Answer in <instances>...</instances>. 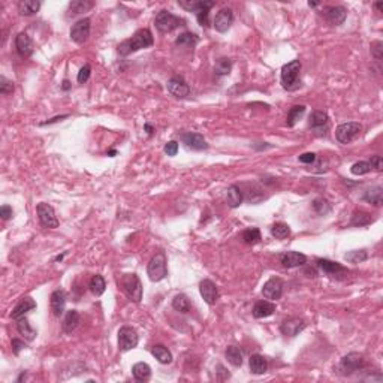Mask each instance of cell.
<instances>
[{
	"mask_svg": "<svg viewBox=\"0 0 383 383\" xmlns=\"http://www.w3.org/2000/svg\"><path fill=\"white\" fill-rule=\"evenodd\" d=\"M154 43V39H153V35L148 29H139L133 33L132 38L123 41L117 51L120 56H129V54L132 52H136L139 49H145V48H150L151 45Z\"/></svg>",
	"mask_w": 383,
	"mask_h": 383,
	"instance_id": "cell-1",
	"label": "cell"
},
{
	"mask_svg": "<svg viewBox=\"0 0 383 383\" xmlns=\"http://www.w3.org/2000/svg\"><path fill=\"white\" fill-rule=\"evenodd\" d=\"M299 72H301V62L299 60H292L282 68V87L288 91H295L301 87V80H299Z\"/></svg>",
	"mask_w": 383,
	"mask_h": 383,
	"instance_id": "cell-2",
	"label": "cell"
},
{
	"mask_svg": "<svg viewBox=\"0 0 383 383\" xmlns=\"http://www.w3.org/2000/svg\"><path fill=\"white\" fill-rule=\"evenodd\" d=\"M147 274L151 282H162L168 276L167 256L163 252H157L147 265Z\"/></svg>",
	"mask_w": 383,
	"mask_h": 383,
	"instance_id": "cell-3",
	"label": "cell"
},
{
	"mask_svg": "<svg viewBox=\"0 0 383 383\" xmlns=\"http://www.w3.org/2000/svg\"><path fill=\"white\" fill-rule=\"evenodd\" d=\"M154 26L160 33H171L172 30L178 29L180 26H184V20L171 14L170 11H160L154 18Z\"/></svg>",
	"mask_w": 383,
	"mask_h": 383,
	"instance_id": "cell-4",
	"label": "cell"
},
{
	"mask_svg": "<svg viewBox=\"0 0 383 383\" xmlns=\"http://www.w3.org/2000/svg\"><path fill=\"white\" fill-rule=\"evenodd\" d=\"M365 365V359H364V355L362 353H358V352H350L347 355H344L341 359H340V364H339V373L343 374V376H350L359 370H362Z\"/></svg>",
	"mask_w": 383,
	"mask_h": 383,
	"instance_id": "cell-5",
	"label": "cell"
},
{
	"mask_svg": "<svg viewBox=\"0 0 383 383\" xmlns=\"http://www.w3.org/2000/svg\"><path fill=\"white\" fill-rule=\"evenodd\" d=\"M120 285L126 297L133 302H141L142 299V285L136 274H125L120 280Z\"/></svg>",
	"mask_w": 383,
	"mask_h": 383,
	"instance_id": "cell-6",
	"label": "cell"
},
{
	"mask_svg": "<svg viewBox=\"0 0 383 383\" xmlns=\"http://www.w3.org/2000/svg\"><path fill=\"white\" fill-rule=\"evenodd\" d=\"M362 132V126L361 123H356V122H349V123H343L340 125L337 129H336V139L343 144V145H347L350 144L352 141H355Z\"/></svg>",
	"mask_w": 383,
	"mask_h": 383,
	"instance_id": "cell-7",
	"label": "cell"
},
{
	"mask_svg": "<svg viewBox=\"0 0 383 383\" xmlns=\"http://www.w3.org/2000/svg\"><path fill=\"white\" fill-rule=\"evenodd\" d=\"M36 213H38V217H39V222L43 228L56 229L59 226V218L56 215V211H54V208L49 204H46V202L38 204Z\"/></svg>",
	"mask_w": 383,
	"mask_h": 383,
	"instance_id": "cell-8",
	"label": "cell"
},
{
	"mask_svg": "<svg viewBox=\"0 0 383 383\" xmlns=\"http://www.w3.org/2000/svg\"><path fill=\"white\" fill-rule=\"evenodd\" d=\"M139 343V336L136 333L135 328L132 326H122L120 331H119V347L123 352L132 350L138 346Z\"/></svg>",
	"mask_w": 383,
	"mask_h": 383,
	"instance_id": "cell-9",
	"label": "cell"
},
{
	"mask_svg": "<svg viewBox=\"0 0 383 383\" xmlns=\"http://www.w3.org/2000/svg\"><path fill=\"white\" fill-rule=\"evenodd\" d=\"M283 288H285V283L282 279L279 277H271L262 288V295L265 299L268 301H277L282 298L283 295Z\"/></svg>",
	"mask_w": 383,
	"mask_h": 383,
	"instance_id": "cell-10",
	"label": "cell"
},
{
	"mask_svg": "<svg viewBox=\"0 0 383 383\" xmlns=\"http://www.w3.org/2000/svg\"><path fill=\"white\" fill-rule=\"evenodd\" d=\"M317 268L325 272V274L331 276V277H340V276H347L349 274V269L346 266H343L339 262H333L330 259H317L316 260Z\"/></svg>",
	"mask_w": 383,
	"mask_h": 383,
	"instance_id": "cell-11",
	"label": "cell"
},
{
	"mask_svg": "<svg viewBox=\"0 0 383 383\" xmlns=\"http://www.w3.org/2000/svg\"><path fill=\"white\" fill-rule=\"evenodd\" d=\"M305 320L301 317H289L286 320L282 322L280 325V333L286 337H297L299 333H302L305 330Z\"/></svg>",
	"mask_w": 383,
	"mask_h": 383,
	"instance_id": "cell-12",
	"label": "cell"
},
{
	"mask_svg": "<svg viewBox=\"0 0 383 383\" xmlns=\"http://www.w3.org/2000/svg\"><path fill=\"white\" fill-rule=\"evenodd\" d=\"M90 36V20L88 18H81L78 20L75 24H72L71 27V39L78 43L83 45Z\"/></svg>",
	"mask_w": 383,
	"mask_h": 383,
	"instance_id": "cell-13",
	"label": "cell"
},
{
	"mask_svg": "<svg viewBox=\"0 0 383 383\" xmlns=\"http://www.w3.org/2000/svg\"><path fill=\"white\" fill-rule=\"evenodd\" d=\"M232 24H234V12L229 8H223L218 11L213 21V26L218 33H226Z\"/></svg>",
	"mask_w": 383,
	"mask_h": 383,
	"instance_id": "cell-14",
	"label": "cell"
},
{
	"mask_svg": "<svg viewBox=\"0 0 383 383\" xmlns=\"http://www.w3.org/2000/svg\"><path fill=\"white\" fill-rule=\"evenodd\" d=\"M323 18L333 26H341L347 17V9L343 6H326L322 12Z\"/></svg>",
	"mask_w": 383,
	"mask_h": 383,
	"instance_id": "cell-15",
	"label": "cell"
},
{
	"mask_svg": "<svg viewBox=\"0 0 383 383\" xmlns=\"http://www.w3.org/2000/svg\"><path fill=\"white\" fill-rule=\"evenodd\" d=\"M167 87H168V91L177 99H184L190 94V87L181 77H172L168 81Z\"/></svg>",
	"mask_w": 383,
	"mask_h": 383,
	"instance_id": "cell-16",
	"label": "cell"
},
{
	"mask_svg": "<svg viewBox=\"0 0 383 383\" xmlns=\"http://www.w3.org/2000/svg\"><path fill=\"white\" fill-rule=\"evenodd\" d=\"M15 49L18 52V56L23 57V59H27L32 56L33 52V42L30 39V36L24 32L18 33L17 38H15Z\"/></svg>",
	"mask_w": 383,
	"mask_h": 383,
	"instance_id": "cell-17",
	"label": "cell"
},
{
	"mask_svg": "<svg viewBox=\"0 0 383 383\" xmlns=\"http://www.w3.org/2000/svg\"><path fill=\"white\" fill-rule=\"evenodd\" d=\"M199 292H201V297L204 298V301H205L208 305H214L215 301L218 299V289H217V286H215L211 280H208V279H205V280H202V282L199 283Z\"/></svg>",
	"mask_w": 383,
	"mask_h": 383,
	"instance_id": "cell-18",
	"label": "cell"
},
{
	"mask_svg": "<svg viewBox=\"0 0 383 383\" xmlns=\"http://www.w3.org/2000/svg\"><path fill=\"white\" fill-rule=\"evenodd\" d=\"M181 141L186 144L187 148H192V150H196V151L208 148V144H207L205 138L201 133H196V132H184L181 135Z\"/></svg>",
	"mask_w": 383,
	"mask_h": 383,
	"instance_id": "cell-19",
	"label": "cell"
},
{
	"mask_svg": "<svg viewBox=\"0 0 383 383\" xmlns=\"http://www.w3.org/2000/svg\"><path fill=\"white\" fill-rule=\"evenodd\" d=\"M65 305H66V294L60 289L54 291L49 298V307L52 314L56 317H60L65 311Z\"/></svg>",
	"mask_w": 383,
	"mask_h": 383,
	"instance_id": "cell-20",
	"label": "cell"
},
{
	"mask_svg": "<svg viewBox=\"0 0 383 383\" xmlns=\"http://www.w3.org/2000/svg\"><path fill=\"white\" fill-rule=\"evenodd\" d=\"M280 263L285 268H297L307 263V256L299 252H286L280 255Z\"/></svg>",
	"mask_w": 383,
	"mask_h": 383,
	"instance_id": "cell-21",
	"label": "cell"
},
{
	"mask_svg": "<svg viewBox=\"0 0 383 383\" xmlns=\"http://www.w3.org/2000/svg\"><path fill=\"white\" fill-rule=\"evenodd\" d=\"M33 308H36V302L33 301V298H30V297H23V298L18 301V304L14 307V310H12V313H11V317H12L14 320H18V319L24 317L26 313L30 311V310H33Z\"/></svg>",
	"mask_w": 383,
	"mask_h": 383,
	"instance_id": "cell-22",
	"label": "cell"
},
{
	"mask_svg": "<svg viewBox=\"0 0 383 383\" xmlns=\"http://www.w3.org/2000/svg\"><path fill=\"white\" fill-rule=\"evenodd\" d=\"M276 311V304L268 299H262L257 301L253 307V316L256 319H263V317H269L272 313Z\"/></svg>",
	"mask_w": 383,
	"mask_h": 383,
	"instance_id": "cell-23",
	"label": "cell"
},
{
	"mask_svg": "<svg viewBox=\"0 0 383 383\" xmlns=\"http://www.w3.org/2000/svg\"><path fill=\"white\" fill-rule=\"evenodd\" d=\"M93 6H94V3H93V2H88V0H74V2H71L69 6H68V14H66V17L71 18V17L81 15V14L90 11Z\"/></svg>",
	"mask_w": 383,
	"mask_h": 383,
	"instance_id": "cell-24",
	"label": "cell"
},
{
	"mask_svg": "<svg viewBox=\"0 0 383 383\" xmlns=\"http://www.w3.org/2000/svg\"><path fill=\"white\" fill-rule=\"evenodd\" d=\"M362 201L374 205V207H380L383 204V189L380 186H374L365 190V193L362 195Z\"/></svg>",
	"mask_w": 383,
	"mask_h": 383,
	"instance_id": "cell-25",
	"label": "cell"
},
{
	"mask_svg": "<svg viewBox=\"0 0 383 383\" xmlns=\"http://www.w3.org/2000/svg\"><path fill=\"white\" fill-rule=\"evenodd\" d=\"M78 325H80V313H78L77 310H69V311H66L65 319H63V323H62L63 331H65L66 334H71V333H74V331L77 330Z\"/></svg>",
	"mask_w": 383,
	"mask_h": 383,
	"instance_id": "cell-26",
	"label": "cell"
},
{
	"mask_svg": "<svg viewBox=\"0 0 383 383\" xmlns=\"http://www.w3.org/2000/svg\"><path fill=\"white\" fill-rule=\"evenodd\" d=\"M178 5H180V8H183V9H186V11H189V12H198L199 9H202V8H213L215 3L214 2H202V0H178Z\"/></svg>",
	"mask_w": 383,
	"mask_h": 383,
	"instance_id": "cell-27",
	"label": "cell"
},
{
	"mask_svg": "<svg viewBox=\"0 0 383 383\" xmlns=\"http://www.w3.org/2000/svg\"><path fill=\"white\" fill-rule=\"evenodd\" d=\"M249 367L253 374H263L268 370V361L262 355H252L249 359Z\"/></svg>",
	"mask_w": 383,
	"mask_h": 383,
	"instance_id": "cell-28",
	"label": "cell"
},
{
	"mask_svg": "<svg viewBox=\"0 0 383 383\" xmlns=\"http://www.w3.org/2000/svg\"><path fill=\"white\" fill-rule=\"evenodd\" d=\"M17 331L20 333V336H23L27 341H33L36 339V331L30 326L27 317H21L17 320Z\"/></svg>",
	"mask_w": 383,
	"mask_h": 383,
	"instance_id": "cell-29",
	"label": "cell"
},
{
	"mask_svg": "<svg viewBox=\"0 0 383 383\" xmlns=\"http://www.w3.org/2000/svg\"><path fill=\"white\" fill-rule=\"evenodd\" d=\"M151 353L153 356L160 362V364H171L172 362V353L170 352L168 347H165L163 344H156L151 347Z\"/></svg>",
	"mask_w": 383,
	"mask_h": 383,
	"instance_id": "cell-30",
	"label": "cell"
},
{
	"mask_svg": "<svg viewBox=\"0 0 383 383\" xmlns=\"http://www.w3.org/2000/svg\"><path fill=\"white\" fill-rule=\"evenodd\" d=\"M328 120L330 119H328V114L325 111H313L308 119V126L311 129H322L326 128Z\"/></svg>",
	"mask_w": 383,
	"mask_h": 383,
	"instance_id": "cell-31",
	"label": "cell"
},
{
	"mask_svg": "<svg viewBox=\"0 0 383 383\" xmlns=\"http://www.w3.org/2000/svg\"><path fill=\"white\" fill-rule=\"evenodd\" d=\"M132 374L138 382H147L151 377V368L145 362H138L132 367Z\"/></svg>",
	"mask_w": 383,
	"mask_h": 383,
	"instance_id": "cell-32",
	"label": "cell"
},
{
	"mask_svg": "<svg viewBox=\"0 0 383 383\" xmlns=\"http://www.w3.org/2000/svg\"><path fill=\"white\" fill-rule=\"evenodd\" d=\"M39 8H41V2H38V0H23V2L18 3V11L24 17H30L36 14Z\"/></svg>",
	"mask_w": 383,
	"mask_h": 383,
	"instance_id": "cell-33",
	"label": "cell"
},
{
	"mask_svg": "<svg viewBox=\"0 0 383 383\" xmlns=\"http://www.w3.org/2000/svg\"><path fill=\"white\" fill-rule=\"evenodd\" d=\"M226 201L231 208H237L243 202V192L238 186H231L226 192Z\"/></svg>",
	"mask_w": 383,
	"mask_h": 383,
	"instance_id": "cell-34",
	"label": "cell"
},
{
	"mask_svg": "<svg viewBox=\"0 0 383 383\" xmlns=\"http://www.w3.org/2000/svg\"><path fill=\"white\" fill-rule=\"evenodd\" d=\"M225 356L228 359V362L234 367H241L243 365V352L240 347L237 346H229L225 350Z\"/></svg>",
	"mask_w": 383,
	"mask_h": 383,
	"instance_id": "cell-35",
	"label": "cell"
},
{
	"mask_svg": "<svg viewBox=\"0 0 383 383\" xmlns=\"http://www.w3.org/2000/svg\"><path fill=\"white\" fill-rule=\"evenodd\" d=\"M88 288H90V292L94 295V297H100L105 294L106 291V283H105V279L99 274L93 276L90 283H88Z\"/></svg>",
	"mask_w": 383,
	"mask_h": 383,
	"instance_id": "cell-36",
	"label": "cell"
},
{
	"mask_svg": "<svg viewBox=\"0 0 383 383\" xmlns=\"http://www.w3.org/2000/svg\"><path fill=\"white\" fill-rule=\"evenodd\" d=\"M373 222V217L371 214L368 213H364V211H355L352 218H350V225L352 226H356V228H362V226H367Z\"/></svg>",
	"mask_w": 383,
	"mask_h": 383,
	"instance_id": "cell-37",
	"label": "cell"
},
{
	"mask_svg": "<svg viewBox=\"0 0 383 383\" xmlns=\"http://www.w3.org/2000/svg\"><path fill=\"white\" fill-rule=\"evenodd\" d=\"M304 113H305V106H304V105H295V106H292V108L289 109V113H288L286 125H288L289 128H294V126L297 125V122L304 116Z\"/></svg>",
	"mask_w": 383,
	"mask_h": 383,
	"instance_id": "cell-38",
	"label": "cell"
},
{
	"mask_svg": "<svg viewBox=\"0 0 383 383\" xmlns=\"http://www.w3.org/2000/svg\"><path fill=\"white\" fill-rule=\"evenodd\" d=\"M231 69H232V62L226 57H222L218 59L217 63L214 65V72L217 77H226L231 74Z\"/></svg>",
	"mask_w": 383,
	"mask_h": 383,
	"instance_id": "cell-39",
	"label": "cell"
},
{
	"mask_svg": "<svg viewBox=\"0 0 383 383\" xmlns=\"http://www.w3.org/2000/svg\"><path fill=\"white\" fill-rule=\"evenodd\" d=\"M172 307H174V310H177L180 313H189L190 311L189 298L184 294H177L172 299Z\"/></svg>",
	"mask_w": 383,
	"mask_h": 383,
	"instance_id": "cell-40",
	"label": "cell"
},
{
	"mask_svg": "<svg viewBox=\"0 0 383 383\" xmlns=\"http://www.w3.org/2000/svg\"><path fill=\"white\" fill-rule=\"evenodd\" d=\"M271 235L276 237L277 240H285L291 235V228H289V225L282 223V222L274 223L271 226Z\"/></svg>",
	"mask_w": 383,
	"mask_h": 383,
	"instance_id": "cell-41",
	"label": "cell"
},
{
	"mask_svg": "<svg viewBox=\"0 0 383 383\" xmlns=\"http://www.w3.org/2000/svg\"><path fill=\"white\" fill-rule=\"evenodd\" d=\"M196 43H198V36L193 35V33H189V32L181 33L175 39V45H178V46H193Z\"/></svg>",
	"mask_w": 383,
	"mask_h": 383,
	"instance_id": "cell-42",
	"label": "cell"
},
{
	"mask_svg": "<svg viewBox=\"0 0 383 383\" xmlns=\"http://www.w3.org/2000/svg\"><path fill=\"white\" fill-rule=\"evenodd\" d=\"M243 241H244L246 244H250V246L259 243V241H260V231H259L257 228L246 229V231L243 232Z\"/></svg>",
	"mask_w": 383,
	"mask_h": 383,
	"instance_id": "cell-43",
	"label": "cell"
},
{
	"mask_svg": "<svg viewBox=\"0 0 383 383\" xmlns=\"http://www.w3.org/2000/svg\"><path fill=\"white\" fill-rule=\"evenodd\" d=\"M313 208H314V211L319 215H326L328 213L331 211V204L328 202L326 199H323V198H316L313 201Z\"/></svg>",
	"mask_w": 383,
	"mask_h": 383,
	"instance_id": "cell-44",
	"label": "cell"
},
{
	"mask_svg": "<svg viewBox=\"0 0 383 383\" xmlns=\"http://www.w3.org/2000/svg\"><path fill=\"white\" fill-rule=\"evenodd\" d=\"M367 257H368V255L365 250H352L344 255V259L350 263H361V262L367 260Z\"/></svg>",
	"mask_w": 383,
	"mask_h": 383,
	"instance_id": "cell-45",
	"label": "cell"
},
{
	"mask_svg": "<svg viewBox=\"0 0 383 383\" xmlns=\"http://www.w3.org/2000/svg\"><path fill=\"white\" fill-rule=\"evenodd\" d=\"M370 171H371L370 162H364V160L353 163L352 168H350V172H352L353 175H365V174H368Z\"/></svg>",
	"mask_w": 383,
	"mask_h": 383,
	"instance_id": "cell-46",
	"label": "cell"
},
{
	"mask_svg": "<svg viewBox=\"0 0 383 383\" xmlns=\"http://www.w3.org/2000/svg\"><path fill=\"white\" fill-rule=\"evenodd\" d=\"M196 20L202 27L210 26V8H202L196 12Z\"/></svg>",
	"mask_w": 383,
	"mask_h": 383,
	"instance_id": "cell-47",
	"label": "cell"
},
{
	"mask_svg": "<svg viewBox=\"0 0 383 383\" xmlns=\"http://www.w3.org/2000/svg\"><path fill=\"white\" fill-rule=\"evenodd\" d=\"M14 88H15V85H14L12 81H9L5 77H0V93H2V94H9V93L14 91Z\"/></svg>",
	"mask_w": 383,
	"mask_h": 383,
	"instance_id": "cell-48",
	"label": "cell"
},
{
	"mask_svg": "<svg viewBox=\"0 0 383 383\" xmlns=\"http://www.w3.org/2000/svg\"><path fill=\"white\" fill-rule=\"evenodd\" d=\"M371 54L376 60H382L383 57V43L380 41H374L371 43Z\"/></svg>",
	"mask_w": 383,
	"mask_h": 383,
	"instance_id": "cell-49",
	"label": "cell"
},
{
	"mask_svg": "<svg viewBox=\"0 0 383 383\" xmlns=\"http://www.w3.org/2000/svg\"><path fill=\"white\" fill-rule=\"evenodd\" d=\"M90 74H91V66H90V65H84V66L80 69V72H78V77H77L78 83H80V84L87 83L88 78H90Z\"/></svg>",
	"mask_w": 383,
	"mask_h": 383,
	"instance_id": "cell-50",
	"label": "cell"
},
{
	"mask_svg": "<svg viewBox=\"0 0 383 383\" xmlns=\"http://www.w3.org/2000/svg\"><path fill=\"white\" fill-rule=\"evenodd\" d=\"M163 151H165L168 156H171V157H174V156H177V153H178V142L177 141H170V142H167L165 144V148H163Z\"/></svg>",
	"mask_w": 383,
	"mask_h": 383,
	"instance_id": "cell-51",
	"label": "cell"
},
{
	"mask_svg": "<svg viewBox=\"0 0 383 383\" xmlns=\"http://www.w3.org/2000/svg\"><path fill=\"white\" fill-rule=\"evenodd\" d=\"M298 159H299L301 163H305V165H313V163L317 160V156L314 153H304Z\"/></svg>",
	"mask_w": 383,
	"mask_h": 383,
	"instance_id": "cell-52",
	"label": "cell"
},
{
	"mask_svg": "<svg viewBox=\"0 0 383 383\" xmlns=\"http://www.w3.org/2000/svg\"><path fill=\"white\" fill-rule=\"evenodd\" d=\"M370 165H371V170H376V171H382L383 170V159L382 156H373L371 160H370Z\"/></svg>",
	"mask_w": 383,
	"mask_h": 383,
	"instance_id": "cell-53",
	"label": "cell"
},
{
	"mask_svg": "<svg viewBox=\"0 0 383 383\" xmlns=\"http://www.w3.org/2000/svg\"><path fill=\"white\" fill-rule=\"evenodd\" d=\"M0 215H2L3 220H9V218L14 215V211L9 205H2V208H0Z\"/></svg>",
	"mask_w": 383,
	"mask_h": 383,
	"instance_id": "cell-54",
	"label": "cell"
},
{
	"mask_svg": "<svg viewBox=\"0 0 383 383\" xmlns=\"http://www.w3.org/2000/svg\"><path fill=\"white\" fill-rule=\"evenodd\" d=\"M26 347V343L23 341V340H18V339H14L12 340V352L15 353V355H18L20 352H21V349H24Z\"/></svg>",
	"mask_w": 383,
	"mask_h": 383,
	"instance_id": "cell-55",
	"label": "cell"
},
{
	"mask_svg": "<svg viewBox=\"0 0 383 383\" xmlns=\"http://www.w3.org/2000/svg\"><path fill=\"white\" fill-rule=\"evenodd\" d=\"M69 116H60V117H54V119H51V120H48V122H43V123H41V126H46V125H52V123H57L59 120L62 122L63 119H68Z\"/></svg>",
	"mask_w": 383,
	"mask_h": 383,
	"instance_id": "cell-56",
	"label": "cell"
},
{
	"mask_svg": "<svg viewBox=\"0 0 383 383\" xmlns=\"http://www.w3.org/2000/svg\"><path fill=\"white\" fill-rule=\"evenodd\" d=\"M62 88H63V90H69V88H71V83H69L68 80H65V81H63V85H62Z\"/></svg>",
	"mask_w": 383,
	"mask_h": 383,
	"instance_id": "cell-57",
	"label": "cell"
},
{
	"mask_svg": "<svg viewBox=\"0 0 383 383\" xmlns=\"http://www.w3.org/2000/svg\"><path fill=\"white\" fill-rule=\"evenodd\" d=\"M144 128H145V130H147V133H148V135H151V133H153V128H151L150 125H145Z\"/></svg>",
	"mask_w": 383,
	"mask_h": 383,
	"instance_id": "cell-58",
	"label": "cell"
},
{
	"mask_svg": "<svg viewBox=\"0 0 383 383\" xmlns=\"http://www.w3.org/2000/svg\"><path fill=\"white\" fill-rule=\"evenodd\" d=\"M374 6H376V8H377V11H382V8H383V3H382V2H380V3H376V5H374Z\"/></svg>",
	"mask_w": 383,
	"mask_h": 383,
	"instance_id": "cell-59",
	"label": "cell"
},
{
	"mask_svg": "<svg viewBox=\"0 0 383 383\" xmlns=\"http://www.w3.org/2000/svg\"><path fill=\"white\" fill-rule=\"evenodd\" d=\"M319 3L317 2H308V6H311V8H314V6H317Z\"/></svg>",
	"mask_w": 383,
	"mask_h": 383,
	"instance_id": "cell-60",
	"label": "cell"
},
{
	"mask_svg": "<svg viewBox=\"0 0 383 383\" xmlns=\"http://www.w3.org/2000/svg\"><path fill=\"white\" fill-rule=\"evenodd\" d=\"M108 154H109V156H111V157H113V156H114V154H117V151H109V153H108Z\"/></svg>",
	"mask_w": 383,
	"mask_h": 383,
	"instance_id": "cell-61",
	"label": "cell"
}]
</instances>
